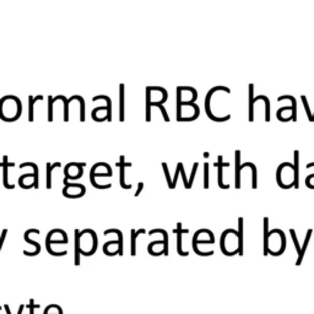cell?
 Returning a JSON list of instances; mask_svg holds the SVG:
<instances>
[{
  "label": "cell",
  "instance_id": "5b68a950",
  "mask_svg": "<svg viewBox=\"0 0 314 314\" xmlns=\"http://www.w3.org/2000/svg\"><path fill=\"white\" fill-rule=\"evenodd\" d=\"M282 100H290L292 102V112H291V120H297V102H296V98L291 95H284V96H280L277 98V101H282Z\"/></svg>",
  "mask_w": 314,
  "mask_h": 314
},
{
  "label": "cell",
  "instance_id": "d6986e66",
  "mask_svg": "<svg viewBox=\"0 0 314 314\" xmlns=\"http://www.w3.org/2000/svg\"><path fill=\"white\" fill-rule=\"evenodd\" d=\"M312 122H314V114H313V118H312Z\"/></svg>",
  "mask_w": 314,
  "mask_h": 314
},
{
  "label": "cell",
  "instance_id": "8fae6325",
  "mask_svg": "<svg viewBox=\"0 0 314 314\" xmlns=\"http://www.w3.org/2000/svg\"><path fill=\"white\" fill-rule=\"evenodd\" d=\"M47 166H48V171H47V175H48V182H47V188L48 189H50L52 188V170L53 168L60 166V162H55V164H47Z\"/></svg>",
  "mask_w": 314,
  "mask_h": 314
},
{
  "label": "cell",
  "instance_id": "6da1fadb",
  "mask_svg": "<svg viewBox=\"0 0 314 314\" xmlns=\"http://www.w3.org/2000/svg\"><path fill=\"white\" fill-rule=\"evenodd\" d=\"M234 156H236V188H237V189H240L241 188V171H242L245 167L251 166L252 162H246V164L240 165V160H241V151L240 150L236 151Z\"/></svg>",
  "mask_w": 314,
  "mask_h": 314
},
{
  "label": "cell",
  "instance_id": "2e32d148",
  "mask_svg": "<svg viewBox=\"0 0 314 314\" xmlns=\"http://www.w3.org/2000/svg\"><path fill=\"white\" fill-rule=\"evenodd\" d=\"M53 102H54V98L52 96H49V122L53 120Z\"/></svg>",
  "mask_w": 314,
  "mask_h": 314
},
{
  "label": "cell",
  "instance_id": "3957f363",
  "mask_svg": "<svg viewBox=\"0 0 314 314\" xmlns=\"http://www.w3.org/2000/svg\"><path fill=\"white\" fill-rule=\"evenodd\" d=\"M293 187L296 189L299 188V151H294L293 152Z\"/></svg>",
  "mask_w": 314,
  "mask_h": 314
},
{
  "label": "cell",
  "instance_id": "9a60e30c",
  "mask_svg": "<svg viewBox=\"0 0 314 314\" xmlns=\"http://www.w3.org/2000/svg\"><path fill=\"white\" fill-rule=\"evenodd\" d=\"M178 167H179V171H181V173H182V177H183V179H184V186H186L187 189H189V184H188L187 178H186V173H184L183 164H182V162H179V164H178Z\"/></svg>",
  "mask_w": 314,
  "mask_h": 314
},
{
  "label": "cell",
  "instance_id": "8992f818",
  "mask_svg": "<svg viewBox=\"0 0 314 314\" xmlns=\"http://www.w3.org/2000/svg\"><path fill=\"white\" fill-rule=\"evenodd\" d=\"M129 164H124V156H120V162H119V166H120V186H122V188H124V189H130L131 186H128V184H125L124 182V170H125V166H128Z\"/></svg>",
  "mask_w": 314,
  "mask_h": 314
},
{
  "label": "cell",
  "instance_id": "e0dca14e",
  "mask_svg": "<svg viewBox=\"0 0 314 314\" xmlns=\"http://www.w3.org/2000/svg\"><path fill=\"white\" fill-rule=\"evenodd\" d=\"M142 188H144V183H141V182H140V183H139V189H137V192L135 193V196H139L140 192H141V190H142Z\"/></svg>",
  "mask_w": 314,
  "mask_h": 314
},
{
  "label": "cell",
  "instance_id": "277c9868",
  "mask_svg": "<svg viewBox=\"0 0 314 314\" xmlns=\"http://www.w3.org/2000/svg\"><path fill=\"white\" fill-rule=\"evenodd\" d=\"M249 122L254 120V85L249 84Z\"/></svg>",
  "mask_w": 314,
  "mask_h": 314
},
{
  "label": "cell",
  "instance_id": "4fadbf2b",
  "mask_svg": "<svg viewBox=\"0 0 314 314\" xmlns=\"http://www.w3.org/2000/svg\"><path fill=\"white\" fill-rule=\"evenodd\" d=\"M42 96H37V97H32L30 96V122H33V103L36 102L37 100H41Z\"/></svg>",
  "mask_w": 314,
  "mask_h": 314
},
{
  "label": "cell",
  "instance_id": "ba28073f",
  "mask_svg": "<svg viewBox=\"0 0 314 314\" xmlns=\"http://www.w3.org/2000/svg\"><path fill=\"white\" fill-rule=\"evenodd\" d=\"M25 166H31L33 168V178H35V182H33L32 186L37 189L38 188V167L37 165L33 164V162H26V164H21L20 165V168H24Z\"/></svg>",
  "mask_w": 314,
  "mask_h": 314
},
{
  "label": "cell",
  "instance_id": "ac0fdd59",
  "mask_svg": "<svg viewBox=\"0 0 314 314\" xmlns=\"http://www.w3.org/2000/svg\"><path fill=\"white\" fill-rule=\"evenodd\" d=\"M310 167H314V162H310V164L307 165V168H310Z\"/></svg>",
  "mask_w": 314,
  "mask_h": 314
},
{
  "label": "cell",
  "instance_id": "30bf717a",
  "mask_svg": "<svg viewBox=\"0 0 314 314\" xmlns=\"http://www.w3.org/2000/svg\"><path fill=\"white\" fill-rule=\"evenodd\" d=\"M3 161H4V172H3L4 178H3V183H4V187L8 188V189H13L14 186H10V184L8 183V157L4 156Z\"/></svg>",
  "mask_w": 314,
  "mask_h": 314
},
{
  "label": "cell",
  "instance_id": "5bb4252c",
  "mask_svg": "<svg viewBox=\"0 0 314 314\" xmlns=\"http://www.w3.org/2000/svg\"><path fill=\"white\" fill-rule=\"evenodd\" d=\"M301 98H302V102H303V105H304L305 112H307V114H308V118H309V120H310V122H312V113H310V108H309V106H308L307 97H305L304 95H302Z\"/></svg>",
  "mask_w": 314,
  "mask_h": 314
},
{
  "label": "cell",
  "instance_id": "7a4b0ae2",
  "mask_svg": "<svg viewBox=\"0 0 314 314\" xmlns=\"http://www.w3.org/2000/svg\"><path fill=\"white\" fill-rule=\"evenodd\" d=\"M229 166V164H225L222 156H218V161L215 162V167H218V186L222 189H228L229 184H223V167Z\"/></svg>",
  "mask_w": 314,
  "mask_h": 314
},
{
  "label": "cell",
  "instance_id": "9c48e42d",
  "mask_svg": "<svg viewBox=\"0 0 314 314\" xmlns=\"http://www.w3.org/2000/svg\"><path fill=\"white\" fill-rule=\"evenodd\" d=\"M259 100H264V102H265V120L266 122H269V120H270V101H269L268 97L263 96V95L254 97V102H257V101H259Z\"/></svg>",
  "mask_w": 314,
  "mask_h": 314
},
{
  "label": "cell",
  "instance_id": "7c38bea8",
  "mask_svg": "<svg viewBox=\"0 0 314 314\" xmlns=\"http://www.w3.org/2000/svg\"><path fill=\"white\" fill-rule=\"evenodd\" d=\"M204 188L205 189L209 188V164L207 162L204 165Z\"/></svg>",
  "mask_w": 314,
  "mask_h": 314
},
{
  "label": "cell",
  "instance_id": "52a82bcc",
  "mask_svg": "<svg viewBox=\"0 0 314 314\" xmlns=\"http://www.w3.org/2000/svg\"><path fill=\"white\" fill-rule=\"evenodd\" d=\"M120 102H119V119L120 122L124 120V85L120 84V92H119Z\"/></svg>",
  "mask_w": 314,
  "mask_h": 314
}]
</instances>
